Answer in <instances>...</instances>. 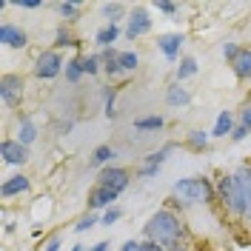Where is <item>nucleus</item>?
<instances>
[{"mask_svg": "<svg viewBox=\"0 0 251 251\" xmlns=\"http://www.w3.org/2000/svg\"><path fill=\"white\" fill-rule=\"evenodd\" d=\"M146 237L157 243V246H163L166 251H174L183 246V223L177 220L174 211H157L154 217L149 220V226H146Z\"/></svg>", "mask_w": 251, "mask_h": 251, "instance_id": "nucleus-1", "label": "nucleus"}, {"mask_svg": "<svg viewBox=\"0 0 251 251\" xmlns=\"http://www.w3.org/2000/svg\"><path fill=\"white\" fill-rule=\"evenodd\" d=\"M174 194L186 203H211L214 200V188L203 177H188V180L174 183Z\"/></svg>", "mask_w": 251, "mask_h": 251, "instance_id": "nucleus-2", "label": "nucleus"}, {"mask_svg": "<svg viewBox=\"0 0 251 251\" xmlns=\"http://www.w3.org/2000/svg\"><path fill=\"white\" fill-rule=\"evenodd\" d=\"M217 191H220V200H223V205H226V211H228V214H234V217H246L243 197H240V188H237L234 174H226V177H220Z\"/></svg>", "mask_w": 251, "mask_h": 251, "instance_id": "nucleus-3", "label": "nucleus"}, {"mask_svg": "<svg viewBox=\"0 0 251 251\" xmlns=\"http://www.w3.org/2000/svg\"><path fill=\"white\" fill-rule=\"evenodd\" d=\"M63 72V57L57 51H43L37 57V66H34V75L40 80H54Z\"/></svg>", "mask_w": 251, "mask_h": 251, "instance_id": "nucleus-4", "label": "nucleus"}, {"mask_svg": "<svg viewBox=\"0 0 251 251\" xmlns=\"http://www.w3.org/2000/svg\"><path fill=\"white\" fill-rule=\"evenodd\" d=\"M97 186L111 188V191L120 194V191L128 186V172H126V169H103V172H100V180H97Z\"/></svg>", "mask_w": 251, "mask_h": 251, "instance_id": "nucleus-5", "label": "nucleus"}, {"mask_svg": "<svg viewBox=\"0 0 251 251\" xmlns=\"http://www.w3.org/2000/svg\"><path fill=\"white\" fill-rule=\"evenodd\" d=\"M0 154H3L6 163H12V166H23V163L29 160V149H26L20 140H3Z\"/></svg>", "mask_w": 251, "mask_h": 251, "instance_id": "nucleus-6", "label": "nucleus"}, {"mask_svg": "<svg viewBox=\"0 0 251 251\" xmlns=\"http://www.w3.org/2000/svg\"><path fill=\"white\" fill-rule=\"evenodd\" d=\"M149 29H151L149 12H146V9H134V12H131V17H128V26H126V37H128V40H134V37L146 34Z\"/></svg>", "mask_w": 251, "mask_h": 251, "instance_id": "nucleus-7", "label": "nucleus"}, {"mask_svg": "<svg viewBox=\"0 0 251 251\" xmlns=\"http://www.w3.org/2000/svg\"><path fill=\"white\" fill-rule=\"evenodd\" d=\"M20 94H23V80L17 77V75H6L3 83H0V97H3V103H6V106H15L17 100H20Z\"/></svg>", "mask_w": 251, "mask_h": 251, "instance_id": "nucleus-8", "label": "nucleus"}, {"mask_svg": "<svg viewBox=\"0 0 251 251\" xmlns=\"http://www.w3.org/2000/svg\"><path fill=\"white\" fill-rule=\"evenodd\" d=\"M234 180H237V188H240V197H243V208H246V220H251V169H249V166H243V169H237Z\"/></svg>", "mask_w": 251, "mask_h": 251, "instance_id": "nucleus-9", "label": "nucleus"}, {"mask_svg": "<svg viewBox=\"0 0 251 251\" xmlns=\"http://www.w3.org/2000/svg\"><path fill=\"white\" fill-rule=\"evenodd\" d=\"M26 40H29L26 31L17 29L15 23H3V26H0V43H6L9 49H23Z\"/></svg>", "mask_w": 251, "mask_h": 251, "instance_id": "nucleus-10", "label": "nucleus"}, {"mask_svg": "<svg viewBox=\"0 0 251 251\" xmlns=\"http://www.w3.org/2000/svg\"><path fill=\"white\" fill-rule=\"evenodd\" d=\"M172 149H174V146L169 143V146H163L160 151H154V154L146 157V163H143V169H140V177H154L157 169H160V166L166 163V157L172 154Z\"/></svg>", "mask_w": 251, "mask_h": 251, "instance_id": "nucleus-11", "label": "nucleus"}, {"mask_svg": "<svg viewBox=\"0 0 251 251\" xmlns=\"http://www.w3.org/2000/svg\"><path fill=\"white\" fill-rule=\"evenodd\" d=\"M186 40H183V34H163L160 40H157V46L160 51L169 57V60H177V54H180V46H183Z\"/></svg>", "mask_w": 251, "mask_h": 251, "instance_id": "nucleus-12", "label": "nucleus"}, {"mask_svg": "<svg viewBox=\"0 0 251 251\" xmlns=\"http://www.w3.org/2000/svg\"><path fill=\"white\" fill-rule=\"evenodd\" d=\"M117 197H120L117 191H111V188L97 186V188L92 191V194H89V205H92V208H106V205H111L114 200H117Z\"/></svg>", "mask_w": 251, "mask_h": 251, "instance_id": "nucleus-13", "label": "nucleus"}, {"mask_svg": "<svg viewBox=\"0 0 251 251\" xmlns=\"http://www.w3.org/2000/svg\"><path fill=\"white\" fill-rule=\"evenodd\" d=\"M29 177L26 174H15V177H9L6 183H3V197H15V194H23V191H29Z\"/></svg>", "mask_w": 251, "mask_h": 251, "instance_id": "nucleus-14", "label": "nucleus"}, {"mask_svg": "<svg viewBox=\"0 0 251 251\" xmlns=\"http://www.w3.org/2000/svg\"><path fill=\"white\" fill-rule=\"evenodd\" d=\"M231 69H234V75L240 80L251 77V51H249V49H240V54L231 60Z\"/></svg>", "mask_w": 251, "mask_h": 251, "instance_id": "nucleus-15", "label": "nucleus"}, {"mask_svg": "<svg viewBox=\"0 0 251 251\" xmlns=\"http://www.w3.org/2000/svg\"><path fill=\"white\" fill-rule=\"evenodd\" d=\"M166 103H169V106H188V103H191V94L177 83V86H172V89L166 92Z\"/></svg>", "mask_w": 251, "mask_h": 251, "instance_id": "nucleus-16", "label": "nucleus"}, {"mask_svg": "<svg viewBox=\"0 0 251 251\" xmlns=\"http://www.w3.org/2000/svg\"><path fill=\"white\" fill-rule=\"evenodd\" d=\"M234 131V117H231V111H220L217 123H214V137H226V134H231Z\"/></svg>", "mask_w": 251, "mask_h": 251, "instance_id": "nucleus-17", "label": "nucleus"}, {"mask_svg": "<svg viewBox=\"0 0 251 251\" xmlns=\"http://www.w3.org/2000/svg\"><path fill=\"white\" fill-rule=\"evenodd\" d=\"M117 34H120V26L117 23H109V26H103V29L97 31V43L103 49H109L114 40H117Z\"/></svg>", "mask_w": 251, "mask_h": 251, "instance_id": "nucleus-18", "label": "nucleus"}, {"mask_svg": "<svg viewBox=\"0 0 251 251\" xmlns=\"http://www.w3.org/2000/svg\"><path fill=\"white\" fill-rule=\"evenodd\" d=\"M163 117H157V114H151V117H137L134 120V128L137 131H157V128H163Z\"/></svg>", "mask_w": 251, "mask_h": 251, "instance_id": "nucleus-19", "label": "nucleus"}, {"mask_svg": "<svg viewBox=\"0 0 251 251\" xmlns=\"http://www.w3.org/2000/svg\"><path fill=\"white\" fill-rule=\"evenodd\" d=\"M194 75H197V60H194V57H183L180 66H177V80L194 77Z\"/></svg>", "mask_w": 251, "mask_h": 251, "instance_id": "nucleus-20", "label": "nucleus"}, {"mask_svg": "<svg viewBox=\"0 0 251 251\" xmlns=\"http://www.w3.org/2000/svg\"><path fill=\"white\" fill-rule=\"evenodd\" d=\"M34 137H37L34 123H31V120H23V123H20V137H17V140L23 143V146H29V143H34Z\"/></svg>", "mask_w": 251, "mask_h": 251, "instance_id": "nucleus-21", "label": "nucleus"}, {"mask_svg": "<svg viewBox=\"0 0 251 251\" xmlns=\"http://www.w3.org/2000/svg\"><path fill=\"white\" fill-rule=\"evenodd\" d=\"M66 77H69V83H77V80L83 77V63H80V57L66 63Z\"/></svg>", "mask_w": 251, "mask_h": 251, "instance_id": "nucleus-22", "label": "nucleus"}, {"mask_svg": "<svg viewBox=\"0 0 251 251\" xmlns=\"http://www.w3.org/2000/svg\"><path fill=\"white\" fill-rule=\"evenodd\" d=\"M111 157H114V151H111L109 146H97L92 154V166H103V163H109Z\"/></svg>", "mask_w": 251, "mask_h": 251, "instance_id": "nucleus-23", "label": "nucleus"}, {"mask_svg": "<svg viewBox=\"0 0 251 251\" xmlns=\"http://www.w3.org/2000/svg\"><path fill=\"white\" fill-rule=\"evenodd\" d=\"M137 54L134 51H120V66H123V72H134L137 69Z\"/></svg>", "mask_w": 251, "mask_h": 251, "instance_id": "nucleus-24", "label": "nucleus"}, {"mask_svg": "<svg viewBox=\"0 0 251 251\" xmlns=\"http://www.w3.org/2000/svg\"><path fill=\"white\" fill-rule=\"evenodd\" d=\"M188 146H191V149H197V151H200V149H205V146H208L205 131H191V134H188Z\"/></svg>", "mask_w": 251, "mask_h": 251, "instance_id": "nucleus-25", "label": "nucleus"}, {"mask_svg": "<svg viewBox=\"0 0 251 251\" xmlns=\"http://www.w3.org/2000/svg\"><path fill=\"white\" fill-rule=\"evenodd\" d=\"M80 63H83V75H97V63H100V57H94V54H89V57H80Z\"/></svg>", "mask_w": 251, "mask_h": 251, "instance_id": "nucleus-26", "label": "nucleus"}, {"mask_svg": "<svg viewBox=\"0 0 251 251\" xmlns=\"http://www.w3.org/2000/svg\"><path fill=\"white\" fill-rule=\"evenodd\" d=\"M103 15L111 17V23H117V17L123 15V6H120V3H106V6H103Z\"/></svg>", "mask_w": 251, "mask_h": 251, "instance_id": "nucleus-27", "label": "nucleus"}, {"mask_svg": "<svg viewBox=\"0 0 251 251\" xmlns=\"http://www.w3.org/2000/svg\"><path fill=\"white\" fill-rule=\"evenodd\" d=\"M106 72H109V77H114V75H120V72H123V66H120V54L106 60Z\"/></svg>", "mask_w": 251, "mask_h": 251, "instance_id": "nucleus-28", "label": "nucleus"}, {"mask_svg": "<svg viewBox=\"0 0 251 251\" xmlns=\"http://www.w3.org/2000/svg\"><path fill=\"white\" fill-rule=\"evenodd\" d=\"M57 9H60V15H63V17H77V12H80L77 3H60Z\"/></svg>", "mask_w": 251, "mask_h": 251, "instance_id": "nucleus-29", "label": "nucleus"}, {"mask_svg": "<svg viewBox=\"0 0 251 251\" xmlns=\"http://www.w3.org/2000/svg\"><path fill=\"white\" fill-rule=\"evenodd\" d=\"M54 46H77V43H75V37H72L66 29H60L57 31V43H54Z\"/></svg>", "mask_w": 251, "mask_h": 251, "instance_id": "nucleus-30", "label": "nucleus"}, {"mask_svg": "<svg viewBox=\"0 0 251 251\" xmlns=\"http://www.w3.org/2000/svg\"><path fill=\"white\" fill-rule=\"evenodd\" d=\"M106 114L117 117V111H114V89H106Z\"/></svg>", "mask_w": 251, "mask_h": 251, "instance_id": "nucleus-31", "label": "nucleus"}, {"mask_svg": "<svg viewBox=\"0 0 251 251\" xmlns=\"http://www.w3.org/2000/svg\"><path fill=\"white\" fill-rule=\"evenodd\" d=\"M120 214H123L120 208H109V211L103 214V223H106V226H111V223H117V220H120Z\"/></svg>", "mask_w": 251, "mask_h": 251, "instance_id": "nucleus-32", "label": "nucleus"}, {"mask_svg": "<svg viewBox=\"0 0 251 251\" xmlns=\"http://www.w3.org/2000/svg\"><path fill=\"white\" fill-rule=\"evenodd\" d=\"M94 223H97V217H94V214H89V217H83L77 226H75V231H86V228H92Z\"/></svg>", "mask_w": 251, "mask_h": 251, "instance_id": "nucleus-33", "label": "nucleus"}, {"mask_svg": "<svg viewBox=\"0 0 251 251\" xmlns=\"http://www.w3.org/2000/svg\"><path fill=\"white\" fill-rule=\"evenodd\" d=\"M223 54H226V57H228V60H234L237 54H240V49H237L234 43H226V46H223Z\"/></svg>", "mask_w": 251, "mask_h": 251, "instance_id": "nucleus-34", "label": "nucleus"}, {"mask_svg": "<svg viewBox=\"0 0 251 251\" xmlns=\"http://www.w3.org/2000/svg\"><path fill=\"white\" fill-rule=\"evenodd\" d=\"M157 9H160V12H166V15H174V12H177V6H174V3H169V0L157 3Z\"/></svg>", "mask_w": 251, "mask_h": 251, "instance_id": "nucleus-35", "label": "nucleus"}, {"mask_svg": "<svg viewBox=\"0 0 251 251\" xmlns=\"http://www.w3.org/2000/svg\"><path fill=\"white\" fill-rule=\"evenodd\" d=\"M15 6H20V9H37L40 0H15Z\"/></svg>", "mask_w": 251, "mask_h": 251, "instance_id": "nucleus-36", "label": "nucleus"}, {"mask_svg": "<svg viewBox=\"0 0 251 251\" xmlns=\"http://www.w3.org/2000/svg\"><path fill=\"white\" fill-rule=\"evenodd\" d=\"M240 126H243V128H249V131H251V109H246L243 114H240Z\"/></svg>", "mask_w": 251, "mask_h": 251, "instance_id": "nucleus-37", "label": "nucleus"}, {"mask_svg": "<svg viewBox=\"0 0 251 251\" xmlns=\"http://www.w3.org/2000/svg\"><path fill=\"white\" fill-rule=\"evenodd\" d=\"M46 251H60V237H51L46 243Z\"/></svg>", "mask_w": 251, "mask_h": 251, "instance_id": "nucleus-38", "label": "nucleus"}, {"mask_svg": "<svg viewBox=\"0 0 251 251\" xmlns=\"http://www.w3.org/2000/svg\"><path fill=\"white\" fill-rule=\"evenodd\" d=\"M246 134H249V128H243V126H237L234 131H231V137H234V140H243Z\"/></svg>", "mask_w": 251, "mask_h": 251, "instance_id": "nucleus-39", "label": "nucleus"}, {"mask_svg": "<svg viewBox=\"0 0 251 251\" xmlns=\"http://www.w3.org/2000/svg\"><path fill=\"white\" fill-rule=\"evenodd\" d=\"M143 251H166V249L157 246V243H151V240H146V243H143Z\"/></svg>", "mask_w": 251, "mask_h": 251, "instance_id": "nucleus-40", "label": "nucleus"}, {"mask_svg": "<svg viewBox=\"0 0 251 251\" xmlns=\"http://www.w3.org/2000/svg\"><path fill=\"white\" fill-rule=\"evenodd\" d=\"M120 251H143V246H140V243H134V240H128Z\"/></svg>", "mask_w": 251, "mask_h": 251, "instance_id": "nucleus-41", "label": "nucleus"}, {"mask_svg": "<svg viewBox=\"0 0 251 251\" xmlns=\"http://www.w3.org/2000/svg\"><path fill=\"white\" fill-rule=\"evenodd\" d=\"M92 251H109V243H97Z\"/></svg>", "mask_w": 251, "mask_h": 251, "instance_id": "nucleus-42", "label": "nucleus"}, {"mask_svg": "<svg viewBox=\"0 0 251 251\" xmlns=\"http://www.w3.org/2000/svg\"><path fill=\"white\" fill-rule=\"evenodd\" d=\"M174 251H191V249H188L186 243H183V246H180V249H174Z\"/></svg>", "mask_w": 251, "mask_h": 251, "instance_id": "nucleus-43", "label": "nucleus"}, {"mask_svg": "<svg viewBox=\"0 0 251 251\" xmlns=\"http://www.w3.org/2000/svg\"><path fill=\"white\" fill-rule=\"evenodd\" d=\"M72 251H86V246H75V249H72Z\"/></svg>", "mask_w": 251, "mask_h": 251, "instance_id": "nucleus-44", "label": "nucleus"}]
</instances>
